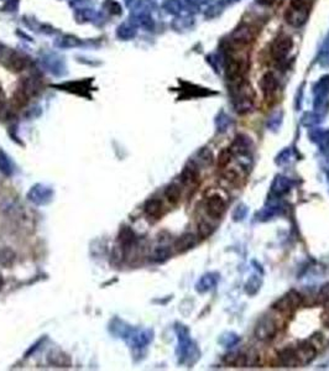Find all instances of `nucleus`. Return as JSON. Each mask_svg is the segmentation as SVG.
Masks as SVG:
<instances>
[{
  "instance_id": "1",
  "label": "nucleus",
  "mask_w": 329,
  "mask_h": 371,
  "mask_svg": "<svg viewBox=\"0 0 329 371\" xmlns=\"http://www.w3.org/2000/svg\"><path fill=\"white\" fill-rule=\"evenodd\" d=\"M175 331L178 338L177 355L181 364H185V363L188 362L191 363L196 362L199 357V352L198 349H197L196 344H194L192 339H191L190 331H188L187 327L178 323L176 324Z\"/></svg>"
},
{
  "instance_id": "2",
  "label": "nucleus",
  "mask_w": 329,
  "mask_h": 371,
  "mask_svg": "<svg viewBox=\"0 0 329 371\" xmlns=\"http://www.w3.org/2000/svg\"><path fill=\"white\" fill-rule=\"evenodd\" d=\"M232 97L235 110L240 114H244L253 108L255 93H254L251 85L244 79L242 82L233 84Z\"/></svg>"
},
{
  "instance_id": "3",
  "label": "nucleus",
  "mask_w": 329,
  "mask_h": 371,
  "mask_svg": "<svg viewBox=\"0 0 329 371\" xmlns=\"http://www.w3.org/2000/svg\"><path fill=\"white\" fill-rule=\"evenodd\" d=\"M119 336L125 339L129 344L135 349H142L146 345L150 344V342L154 338V332L151 329H131L129 326H124L123 328L119 327Z\"/></svg>"
},
{
  "instance_id": "4",
  "label": "nucleus",
  "mask_w": 329,
  "mask_h": 371,
  "mask_svg": "<svg viewBox=\"0 0 329 371\" xmlns=\"http://www.w3.org/2000/svg\"><path fill=\"white\" fill-rule=\"evenodd\" d=\"M248 66L249 63L247 57L230 56V58H228L227 61V66H225V76H227V79L232 84L244 80Z\"/></svg>"
},
{
  "instance_id": "5",
  "label": "nucleus",
  "mask_w": 329,
  "mask_h": 371,
  "mask_svg": "<svg viewBox=\"0 0 329 371\" xmlns=\"http://www.w3.org/2000/svg\"><path fill=\"white\" fill-rule=\"evenodd\" d=\"M302 303V296L296 291L287 292L284 297L280 298L274 305V310L282 315H291L297 310Z\"/></svg>"
},
{
  "instance_id": "6",
  "label": "nucleus",
  "mask_w": 329,
  "mask_h": 371,
  "mask_svg": "<svg viewBox=\"0 0 329 371\" xmlns=\"http://www.w3.org/2000/svg\"><path fill=\"white\" fill-rule=\"evenodd\" d=\"M251 147V140L245 135H238L237 139L233 142L230 151L234 156L239 157V162L244 166L250 165V159H249V154H250Z\"/></svg>"
},
{
  "instance_id": "7",
  "label": "nucleus",
  "mask_w": 329,
  "mask_h": 371,
  "mask_svg": "<svg viewBox=\"0 0 329 371\" xmlns=\"http://www.w3.org/2000/svg\"><path fill=\"white\" fill-rule=\"evenodd\" d=\"M52 197H53L52 188L48 186L42 185V183L35 185L27 193L28 201H31L33 204H36V206H45V204L50 203Z\"/></svg>"
},
{
  "instance_id": "8",
  "label": "nucleus",
  "mask_w": 329,
  "mask_h": 371,
  "mask_svg": "<svg viewBox=\"0 0 329 371\" xmlns=\"http://www.w3.org/2000/svg\"><path fill=\"white\" fill-rule=\"evenodd\" d=\"M292 46H294V42H292V38L290 36H279L273 42V46H271V56L276 61H282L290 53Z\"/></svg>"
},
{
  "instance_id": "9",
  "label": "nucleus",
  "mask_w": 329,
  "mask_h": 371,
  "mask_svg": "<svg viewBox=\"0 0 329 371\" xmlns=\"http://www.w3.org/2000/svg\"><path fill=\"white\" fill-rule=\"evenodd\" d=\"M277 329H279V327H277L276 322L273 318L264 317L259 322L258 327H256L255 336L259 341H270V339H273L276 336Z\"/></svg>"
},
{
  "instance_id": "10",
  "label": "nucleus",
  "mask_w": 329,
  "mask_h": 371,
  "mask_svg": "<svg viewBox=\"0 0 329 371\" xmlns=\"http://www.w3.org/2000/svg\"><path fill=\"white\" fill-rule=\"evenodd\" d=\"M256 35H258V30L255 27L244 24L234 31L232 38L233 42H235L237 45L245 46L248 43H250L251 41L255 40Z\"/></svg>"
},
{
  "instance_id": "11",
  "label": "nucleus",
  "mask_w": 329,
  "mask_h": 371,
  "mask_svg": "<svg viewBox=\"0 0 329 371\" xmlns=\"http://www.w3.org/2000/svg\"><path fill=\"white\" fill-rule=\"evenodd\" d=\"M219 281V275L217 272H208L203 275L196 284V291L199 293H206L213 290Z\"/></svg>"
},
{
  "instance_id": "12",
  "label": "nucleus",
  "mask_w": 329,
  "mask_h": 371,
  "mask_svg": "<svg viewBox=\"0 0 329 371\" xmlns=\"http://www.w3.org/2000/svg\"><path fill=\"white\" fill-rule=\"evenodd\" d=\"M296 353L301 365H307L310 363H312L316 355H317V350H316L315 345L307 343V342L300 344L299 348L296 349Z\"/></svg>"
},
{
  "instance_id": "13",
  "label": "nucleus",
  "mask_w": 329,
  "mask_h": 371,
  "mask_svg": "<svg viewBox=\"0 0 329 371\" xmlns=\"http://www.w3.org/2000/svg\"><path fill=\"white\" fill-rule=\"evenodd\" d=\"M207 213L213 218H220L225 212V203L220 196H212L209 197L206 204Z\"/></svg>"
},
{
  "instance_id": "14",
  "label": "nucleus",
  "mask_w": 329,
  "mask_h": 371,
  "mask_svg": "<svg viewBox=\"0 0 329 371\" xmlns=\"http://www.w3.org/2000/svg\"><path fill=\"white\" fill-rule=\"evenodd\" d=\"M280 364L285 368H297L300 367V360L297 357L296 349L292 348H285L279 353Z\"/></svg>"
},
{
  "instance_id": "15",
  "label": "nucleus",
  "mask_w": 329,
  "mask_h": 371,
  "mask_svg": "<svg viewBox=\"0 0 329 371\" xmlns=\"http://www.w3.org/2000/svg\"><path fill=\"white\" fill-rule=\"evenodd\" d=\"M308 16H310V11H306V10H300L295 9V7L290 6V9L287 10L285 17H286V21L290 25H294V26H301L307 21Z\"/></svg>"
},
{
  "instance_id": "16",
  "label": "nucleus",
  "mask_w": 329,
  "mask_h": 371,
  "mask_svg": "<svg viewBox=\"0 0 329 371\" xmlns=\"http://www.w3.org/2000/svg\"><path fill=\"white\" fill-rule=\"evenodd\" d=\"M285 211V204L281 202H271L269 206L264 207V209H261L258 213V219L261 222H265V220L271 219L275 215L282 214Z\"/></svg>"
},
{
  "instance_id": "17",
  "label": "nucleus",
  "mask_w": 329,
  "mask_h": 371,
  "mask_svg": "<svg viewBox=\"0 0 329 371\" xmlns=\"http://www.w3.org/2000/svg\"><path fill=\"white\" fill-rule=\"evenodd\" d=\"M199 180V171L198 166L194 162H190L181 173V181L185 186L196 185Z\"/></svg>"
},
{
  "instance_id": "18",
  "label": "nucleus",
  "mask_w": 329,
  "mask_h": 371,
  "mask_svg": "<svg viewBox=\"0 0 329 371\" xmlns=\"http://www.w3.org/2000/svg\"><path fill=\"white\" fill-rule=\"evenodd\" d=\"M292 188V182L285 176H276L271 186V192H273L274 196L281 197L285 194L289 193Z\"/></svg>"
},
{
  "instance_id": "19",
  "label": "nucleus",
  "mask_w": 329,
  "mask_h": 371,
  "mask_svg": "<svg viewBox=\"0 0 329 371\" xmlns=\"http://www.w3.org/2000/svg\"><path fill=\"white\" fill-rule=\"evenodd\" d=\"M194 245H196V237L191 233H187V234H183L182 237H180L176 240L175 250L177 253H185V251L192 249Z\"/></svg>"
},
{
  "instance_id": "20",
  "label": "nucleus",
  "mask_w": 329,
  "mask_h": 371,
  "mask_svg": "<svg viewBox=\"0 0 329 371\" xmlns=\"http://www.w3.org/2000/svg\"><path fill=\"white\" fill-rule=\"evenodd\" d=\"M260 87H261V89H263V93L266 95V97L273 94L277 88L276 77H275L271 72L264 74L263 78H261L260 80Z\"/></svg>"
},
{
  "instance_id": "21",
  "label": "nucleus",
  "mask_w": 329,
  "mask_h": 371,
  "mask_svg": "<svg viewBox=\"0 0 329 371\" xmlns=\"http://www.w3.org/2000/svg\"><path fill=\"white\" fill-rule=\"evenodd\" d=\"M162 211H164V206L159 199H150L145 204V212L152 218H159L162 214Z\"/></svg>"
},
{
  "instance_id": "22",
  "label": "nucleus",
  "mask_w": 329,
  "mask_h": 371,
  "mask_svg": "<svg viewBox=\"0 0 329 371\" xmlns=\"http://www.w3.org/2000/svg\"><path fill=\"white\" fill-rule=\"evenodd\" d=\"M135 233L130 229L129 227H124L119 233V243L123 248H129L135 243Z\"/></svg>"
},
{
  "instance_id": "23",
  "label": "nucleus",
  "mask_w": 329,
  "mask_h": 371,
  "mask_svg": "<svg viewBox=\"0 0 329 371\" xmlns=\"http://www.w3.org/2000/svg\"><path fill=\"white\" fill-rule=\"evenodd\" d=\"M15 259H16V254L12 249L10 248H4L0 249V266L2 267H9L15 263Z\"/></svg>"
},
{
  "instance_id": "24",
  "label": "nucleus",
  "mask_w": 329,
  "mask_h": 371,
  "mask_svg": "<svg viewBox=\"0 0 329 371\" xmlns=\"http://www.w3.org/2000/svg\"><path fill=\"white\" fill-rule=\"evenodd\" d=\"M165 196L170 203H172V204L178 203V201L181 199L180 187H178L177 185H175V183H172V185H170L167 188H166Z\"/></svg>"
},
{
  "instance_id": "25",
  "label": "nucleus",
  "mask_w": 329,
  "mask_h": 371,
  "mask_svg": "<svg viewBox=\"0 0 329 371\" xmlns=\"http://www.w3.org/2000/svg\"><path fill=\"white\" fill-rule=\"evenodd\" d=\"M48 360H50L51 364L56 365V367H61V368H68L69 364H71V363H69L68 357L62 354V353H59V352H55V353H52V354H50Z\"/></svg>"
},
{
  "instance_id": "26",
  "label": "nucleus",
  "mask_w": 329,
  "mask_h": 371,
  "mask_svg": "<svg viewBox=\"0 0 329 371\" xmlns=\"http://www.w3.org/2000/svg\"><path fill=\"white\" fill-rule=\"evenodd\" d=\"M12 171H14V167H12L11 161L4 151L0 150V172L5 176H11Z\"/></svg>"
},
{
  "instance_id": "27",
  "label": "nucleus",
  "mask_w": 329,
  "mask_h": 371,
  "mask_svg": "<svg viewBox=\"0 0 329 371\" xmlns=\"http://www.w3.org/2000/svg\"><path fill=\"white\" fill-rule=\"evenodd\" d=\"M171 256L170 249L166 246H160V248L155 249L154 253L151 255V260L155 263H165L168 258Z\"/></svg>"
},
{
  "instance_id": "28",
  "label": "nucleus",
  "mask_w": 329,
  "mask_h": 371,
  "mask_svg": "<svg viewBox=\"0 0 329 371\" xmlns=\"http://www.w3.org/2000/svg\"><path fill=\"white\" fill-rule=\"evenodd\" d=\"M261 287V280L259 279L258 276H251L250 280L247 282L245 285V291H247L248 295L254 296L259 292Z\"/></svg>"
},
{
  "instance_id": "29",
  "label": "nucleus",
  "mask_w": 329,
  "mask_h": 371,
  "mask_svg": "<svg viewBox=\"0 0 329 371\" xmlns=\"http://www.w3.org/2000/svg\"><path fill=\"white\" fill-rule=\"evenodd\" d=\"M240 342V338L235 333H225L220 337L219 343L225 348H232Z\"/></svg>"
},
{
  "instance_id": "30",
  "label": "nucleus",
  "mask_w": 329,
  "mask_h": 371,
  "mask_svg": "<svg viewBox=\"0 0 329 371\" xmlns=\"http://www.w3.org/2000/svg\"><path fill=\"white\" fill-rule=\"evenodd\" d=\"M198 160L202 165L209 166L213 162V155H212L211 150H208L207 147H203L202 150L198 151Z\"/></svg>"
},
{
  "instance_id": "31",
  "label": "nucleus",
  "mask_w": 329,
  "mask_h": 371,
  "mask_svg": "<svg viewBox=\"0 0 329 371\" xmlns=\"http://www.w3.org/2000/svg\"><path fill=\"white\" fill-rule=\"evenodd\" d=\"M313 2H315V0H291V7L311 11Z\"/></svg>"
},
{
  "instance_id": "32",
  "label": "nucleus",
  "mask_w": 329,
  "mask_h": 371,
  "mask_svg": "<svg viewBox=\"0 0 329 371\" xmlns=\"http://www.w3.org/2000/svg\"><path fill=\"white\" fill-rule=\"evenodd\" d=\"M291 160H292V152H291V150L287 149V150H285V151H282L281 154L277 156L276 163L280 166H285V165H289V163L291 162Z\"/></svg>"
},
{
  "instance_id": "33",
  "label": "nucleus",
  "mask_w": 329,
  "mask_h": 371,
  "mask_svg": "<svg viewBox=\"0 0 329 371\" xmlns=\"http://www.w3.org/2000/svg\"><path fill=\"white\" fill-rule=\"evenodd\" d=\"M247 214H248L247 206L239 204V206H237V208L234 209V212H233V219H234L235 222H239V220L244 219V218L247 217Z\"/></svg>"
},
{
  "instance_id": "34",
  "label": "nucleus",
  "mask_w": 329,
  "mask_h": 371,
  "mask_svg": "<svg viewBox=\"0 0 329 371\" xmlns=\"http://www.w3.org/2000/svg\"><path fill=\"white\" fill-rule=\"evenodd\" d=\"M212 225L209 224V223L207 222H201L199 223L198 225V233H199V237L201 238H207L209 237V235L212 234V232H213V229H212Z\"/></svg>"
},
{
  "instance_id": "35",
  "label": "nucleus",
  "mask_w": 329,
  "mask_h": 371,
  "mask_svg": "<svg viewBox=\"0 0 329 371\" xmlns=\"http://www.w3.org/2000/svg\"><path fill=\"white\" fill-rule=\"evenodd\" d=\"M232 156H233V154H232V151H230V149H224L223 151H220L219 159H218V163L220 167H225V166L230 162Z\"/></svg>"
},
{
  "instance_id": "36",
  "label": "nucleus",
  "mask_w": 329,
  "mask_h": 371,
  "mask_svg": "<svg viewBox=\"0 0 329 371\" xmlns=\"http://www.w3.org/2000/svg\"><path fill=\"white\" fill-rule=\"evenodd\" d=\"M318 298L322 303H329V284L325 285L318 293Z\"/></svg>"
},
{
  "instance_id": "37",
  "label": "nucleus",
  "mask_w": 329,
  "mask_h": 371,
  "mask_svg": "<svg viewBox=\"0 0 329 371\" xmlns=\"http://www.w3.org/2000/svg\"><path fill=\"white\" fill-rule=\"evenodd\" d=\"M224 178L227 181H229V182L234 183V182H237L238 178H239V176H238V173L235 172L234 170H229V171H227V172L224 173Z\"/></svg>"
},
{
  "instance_id": "38",
  "label": "nucleus",
  "mask_w": 329,
  "mask_h": 371,
  "mask_svg": "<svg viewBox=\"0 0 329 371\" xmlns=\"http://www.w3.org/2000/svg\"><path fill=\"white\" fill-rule=\"evenodd\" d=\"M4 99H5V97H4V93H2V90H1V87H0V110H1V109H2V106H4Z\"/></svg>"
},
{
  "instance_id": "39",
  "label": "nucleus",
  "mask_w": 329,
  "mask_h": 371,
  "mask_svg": "<svg viewBox=\"0 0 329 371\" xmlns=\"http://www.w3.org/2000/svg\"><path fill=\"white\" fill-rule=\"evenodd\" d=\"M258 2H260L261 5H273L275 0H258Z\"/></svg>"
},
{
  "instance_id": "40",
  "label": "nucleus",
  "mask_w": 329,
  "mask_h": 371,
  "mask_svg": "<svg viewBox=\"0 0 329 371\" xmlns=\"http://www.w3.org/2000/svg\"><path fill=\"white\" fill-rule=\"evenodd\" d=\"M2 286H4V279H2V276L0 275V290L2 289Z\"/></svg>"
},
{
  "instance_id": "41",
  "label": "nucleus",
  "mask_w": 329,
  "mask_h": 371,
  "mask_svg": "<svg viewBox=\"0 0 329 371\" xmlns=\"http://www.w3.org/2000/svg\"><path fill=\"white\" fill-rule=\"evenodd\" d=\"M327 177H328V182H329V171L327 172Z\"/></svg>"
}]
</instances>
